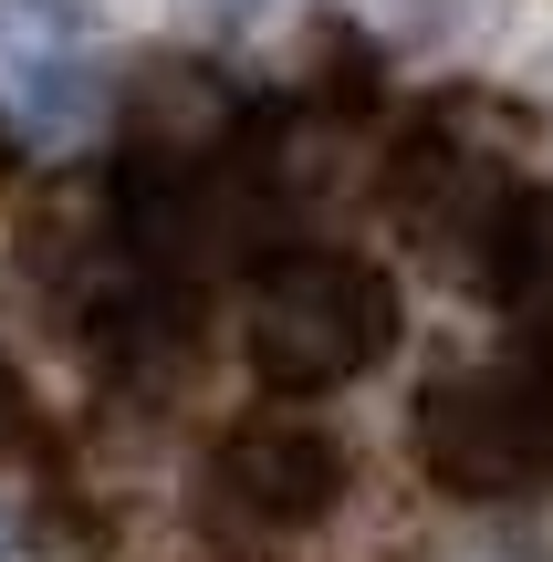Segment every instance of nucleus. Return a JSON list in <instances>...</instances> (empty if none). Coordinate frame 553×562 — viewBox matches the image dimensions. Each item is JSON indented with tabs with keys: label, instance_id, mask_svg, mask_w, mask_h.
I'll return each mask as SVG.
<instances>
[{
	"label": "nucleus",
	"instance_id": "7",
	"mask_svg": "<svg viewBox=\"0 0 553 562\" xmlns=\"http://www.w3.org/2000/svg\"><path fill=\"white\" fill-rule=\"evenodd\" d=\"M262 11H272V0H178V21H188L199 42H241Z\"/></svg>",
	"mask_w": 553,
	"mask_h": 562
},
{
	"label": "nucleus",
	"instance_id": "6",
	"mask_svg": "<svg viewBox=\"0 0 553 562\" xmlns=\"http://www.w3.org/2000/svg\"><path fill=\"white\" fill-rule=\"evenodd\" d=\"M480 292H491V313L512 323L533 355H553V188L512 209V229L491 240V261H480Z\"/></svg>",
	"mask_w": 553,
	"mask_h": 562
},
{
	"label": "nucleus",
	"instance_id": "3",
	"mask_svg": "<svg viewBox=\"0 0 553 562\" xmlns=\"http://www.w3.org/2000/svg\"><path fill=\"white\" fill-rule=\"evenodd\" d=\"M418 469L460 501H512L553 480V355L522 344L512 364H471L418 396Z\"/></svg>",
	"mask_w": 553,
	"mask_h": 562
},
{
	"label": "nucleus",
	"instance_id": "8",
	"mask_svg": "<svg viewBox=\"0 0 553 562\" xmlns=\"http://www.w3.org/2000/svg\"><path fill=\"white\" fill-rule=\"evenodd\" d=\"M21 427H32V396H21V375H11V364H0V459H11V448H21Z\"/></svg>",
	"mask_w": 553,
	"mask_h": 562
},
{
	"label": "nucleus",
	"instance_id": "9",
	"mask_svg": "<svg viewBox=\"0 0 553 562\" xmlns=\"http://www.w3.org/2000/svg\"><path fill=\"white\" fill-rule=\"evenodd\" d=\"M0 562H11V521H0Z\"/></svg>",
	"mask_w": 553,
	"mask_h": 562
},
{
	"label": "nucleus",
	"instance_id": "4",
	"mask_svg": "<svg viewBox=\"0 0 553 562\" xmlns=\"http://www.w3.org/2000/svg\"><path fill=\"white\" fill-rule=\"evenodd\" d=\"M104 115H115V74L95 21L74 0H0V136L63 157Z\"/></svg>",
	"mask_w": 553,
	"mask_h": 562
},
{
	"label": "nucleus",
	"instance_id": "2",
	"mask_svg": "<svg viewBox=\"0 0 553 562\" xmlns=\"http://www.w3.org/2000/svg\"><path fill=\"white\" fill-rule=\"evenodd\" d=\"M241 355L272 396H334L397 355V271L334 240H292L251 271Z\"/></svg>",
	"mask_w": 553,
	"mask_h": 562
},
{
	"label": "nucleus",
	"instance_id": "5",
	"mask_svg": "<svg viewBox=\"0 0 553 562\" xmlns=\"http://www.w3.org/2000/svg\"><path fill=\"white\" fill-rule=\"evenodd\" d=\"M345 480L355 469H345V438H334V427L251 417V427H230V438L209 448L199 501L220 510V521H241V531H313V521H334Z\"/></svg>",
	"mask_w": 553,
	"mask_h": 562
},
{
	"label": "nucleus",
	"instance_id": "1",
	"mask_svg": "<svg viewBox=\"0 0 553 562\" xmlns=\"http://www.w3.org/2000/svg\"><path fill=\"white\" fill-rule=\"evenodd\" d=\"M522 146H533V115H512V104H491V94H429L418 104L408 136L387 146V220L408 229L418 261L480 281L491 240L512 229V209L533 199Z\"/></svg>",
	"mask_w": 553,
	"mask_h": 562
}]
</instances>
